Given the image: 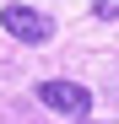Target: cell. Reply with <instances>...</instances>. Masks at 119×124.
Instances as JSON below:
<instances>
[{"mask_svg": "<svg viewBox=\"0 0 119 124\" xmlns=\"http://www.w3.org/2000/svg\"><path fill=\"white\" fill-rule=\"evenodd\" d=\"M38 102L54 108V113H70V119L92 113V92L81 86V81H38Z\"/></svg>", "mask_w": 119, "mask_h": 124, "instance_id": "1", "label": "cell"}, {"mask_svg": "<svg viewBox=\"0 0 119 124\" xmlns=\"http://www.w3.org/2000/svg\"><path fill=\"white\" fill-rule=\"evenodd\" d=\"M0 27H6L11 38H22V43H49L54 38V16L33 11V6H6L0 11Z\"/></svg>", "mask_w": 119, "mask_h": 124, "instance_id": "2", "label": "cell"}, {"mask_svg": "<svg viewBox=\"0 0 119 124\" xmlns=\"http://www.w3.org/2000/svg\"><path fill=\"white\" fill-rule=\"evenodd\" d=\"M92 16H119V0H92Z\"/></svg>", "mask_w": 119, "mask_h": 124, "instance_id": "3", "label": "cell"}, {"mask_svg": "<svg viewBox=\"0 0 119 124\" xmlns=\"http://www.w3.org/2000/svg\"><path fill=\"white\" fill-rule=\"evenodd\" d=\"M65 124H87V119H65Z\"/></svg>", "mask_w": 119, "mask_h": 124, "instance_id": "4", "label": "cell"}]
</instances>
